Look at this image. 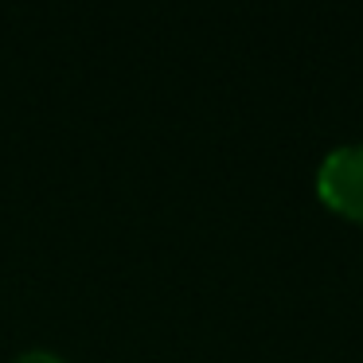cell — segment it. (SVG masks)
<instances>
[{
  "label": "cell",
  "instance_id": "1",
  "mask_svg": "<svg viewBox=\"0 0 363 363\" xmlns=\"http://www.w3.org/2000/svg\"><path fill=\"white\" fill-rule=\"evenodd\" d=\"M316 196L324 207L352 223H363V141L340 145L316 168Z\"/></svg>",
  "mask_w": 363,
  "mask_h": 363
},
{
  "label": "cell",
  "instance_id": "2",
  "mask_svg": "<svg viewBox=\"0 0 363 363\" xmlns=\"http://www.w3.org/2000/svg\"><path fill=\"white\" fill-rule=\"evenodd\" d=\"M16 363H67L59 352H48V347H28V352L16 355Z\"/></svg>",
  "mask_w": 363,
  "mask_h": 363
}]
</instances>
